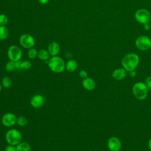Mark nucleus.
I'll return each instance as SVG.
<instances>
[{
	"instance_id": "f257e3e1",
	"label": "nucleus",
	"mask_w": 151,
	"mask_h": 151,
	"mask_svg": "<svg viewBox=\"0 0 151 151\" xmlns=\"http://www.w3.org/2000/svg\"><path fill=\"white\" fill-rule=\"evenodd\" d=\"M139 63V57L133 52L126 54L122 60V65L127 71H130L137 67Z\"/></svg>"
},
{
	"instance_id": "f03ea898",
	"label": "nucleus",
	"mask_w": 151,
	"mask_h": 151,
	"mask_svg": "<svg viewBox=\"0 0 151 151\" xmlns=\"http://www.w3.org/2000/svg\"><path fill=\"white\" fill-rule=\"evenodd\" d=\"M47 64L50 69L55 73H62L65 69V63L64 60L57 55L50 58Z\"/></svg>"
},
{
	"instance_id": "7ed1b4c3",
	"label": "nucleus",
	"mask_w": 151,
	"mask_h": 151,
	"mask_svg": "<svg viewBox=\"0 0 151 151\" xmlns=\"http://www.w3.org/2000/svg\"><path fill=\"white\" fill-rule=\"evenodd\" d=\"M132 93L134 96L140 100H145L148 94V87L145 83L137 82L132 87Z\"/></svg>"
},
{
	"instance_id": "20e7f679",
	"label": "nucleus",
	"mask_w": 151,
	"mask_h": 151,
	"mask_svg": "<svg viewBox=\"0 0 151 151\" xmlns=\"http://www.w3.org/2000/svg\"><path fill=\"white\" fill-rule=\"evenodd\" d=\"M5 140L9 145H17L22 140V134L19 131L15 129L9 130L5 134Z\"/></svg>"
},
{
	"instance_id": "39448f33",
	"label": "nucleus",
	"mask_w": 151,
	"mask_h": 151,
	"mask_svg": "<svg viewBox=\"0 0 151 151\" xmlns=\"http://www.w3.org/2000/svg\"><path fill=\"white\" fill-rule=\"evenodd\" d=\"M7 55L10 61L17 62L21 60L22 56V52L18 46L12 45L9 47Z\"/></svg>"
},
{
	"instance_id": "423d86ee",
	"label": "nucleus",
	"mask_w": 151,
	"mask_h": 151,
	"mask_svg": "<svg viewBox=\"0 0 151 151\" xmlns=\"http://www.w3.org/2000/svg\"><path fill=\"white\" fill-rule=\"evenodd\" d=\"M136 20L142 24L149 23L150 21L151 15L149 11L146 9H139L134 14Z\"/></svg>"
},
{
	"instance_id": "0eeeda50",
	"label": "nucleus",
	"mask_w": 151,
	"mask_h": 151,
	"mask_svg": "<svg viewBox=\"0 0 151 151\" xmlns=\"http://www.w3.org/2000/svg\"><path fill=\"white\" fill-rule=\"evenodd\" d=\"M135 45L140 51L147 50L151 47V39L145 35L140 36L136 40Z\"/></svg>"
},
{
	"instance_id": "6e6552de",
	"label": "nucleus",
	"mask_w": 151,
	"mask_h": 151,
	"mask_svg": "<svg viewBox=\"0 0 151 151\" xmlns=\"http://www.w3.org/2000/svg\"><path fill=\"white\" fill-rule=\"evenodd\" d=\"M19 41L21 45L24 48H27V49H29L31 48H32L35 44V41L34 38L29 34H22L19 37Z\"/></svg>"
},
{
	"instance_id": "1a4fd4ad",
	"label": "nucleus",
	"mask_w": 151,
	"mask_h": 151,
	"mask_svg": "<svg viewBox=\"0 0 151 151\" xmlns=\"http://www.w3.org/2000/svg\"><path fill=\"white\" fill-rule=\"evenodd\" d=\"M16 116L12 113H6L3 115L1 122L2 124L5 127H12L15 123H17Z\"/></svg>"
},
{
	"instance_id": "9d476101",
	"label": "nucleus",
	"mask_w": 151,
	"mask_h": 151,
	"mask_svg": "<svg viewBox=\"0 0 151 151\" xmlns=\"http://www.w3.org/2000/svg\"><path fill=\"white\" fill-rule=\"evenodd\" d=\"M107 147L110 151H119L122 148V142L118 137L113 136L108 140Z\"/></svg>"
},
{
	"instance_id": "9b49d317",
	"label": "nucleus",
	"mask_w": 151,
	"mask_h": 151,
	"mask_svg": "<svg viewBox=\"0 0 151 151\" xmlns=\"http://www.w3.org/2000/svg\"><path fill=\"white\" fill-rule=\"evenodd\" d=\"M45 103V98L41 94L34 95L30 100L31 105L35 109H39Z\"/></svg>"
},
{
	"instance_id": "f8f14e48",
	"label": "nucleus",
	"mask_w": 151,
	"mask_h": 151,
	"mask_svg": "<svg viewBox=\"0 0 151 151\" xmlns=\"http://www.w3.org/2000/svg\"><path fill=\"white\" fill-rule=\"evenodd\" d=\"M127 76V71L124 68L115 69L111 74V77L116 80H122Z\"/></svg>"
},
{
	"instance_id": "ddd939ff",
	"label": "nucleus",
	"mask_w": 151,
	"mask_h": 151,
	"mask_svg": "<svg viewBox=\"0 0 151 151\" xmlns=\"http://www.w3.org/2000/svg\"><path fill=\"white\" fill-rule=\"evenodd\" d=\"M83 87L88 91H92L95 89L96 87V81L90 77H87L83 79L82 81Z\"/></svg>"
},
{
	"instance_id": "4468645a",
	"label": "nucleus",
	"mask_w": 151,
	"mask_h": 151,
	"mask_svg": "<svg viewBox=\"0 0 151 151\" xmlns=\"http://www.w3.org/2000/svg\"><path fill=\"white\" fill-rule=\"evenodd\" d=\"M48 51L52 56L57 55L60 51V45L55 41L51 42L48 46Z\"/></svg>"
},
{
	"instance_id": "2eb2a0df",
	"label": "nucleus",
	"mask_w": 151,
	"mask_h": 151,
	"mask_svg": "<svg viewBox=\"0 0 151 151\" xmlns=\"http://www.w3.org/2000/svg\"><path fill=\"white\" fill-rule=\"evenodd\" d=\"M77 68V63L75 60H69L65 63V69L69 72H74Z\"/></svg>"
},
{
	"instance_id": "dca6fc26",
	"label": "nucleus",
	"mask_w": 151,
	"mask_h": 151,
	"mask_svg": "<svg viewBox=\"0 0 151 151\" xmlns=\"http://www.w3.org/2000/svg\"><path fill=\"white\" fill-rule=\"evenodd\" d=\"M31 146L26 142H21L16 145V151H30Z\"/></svg>"
},
{
	"instance_id": "f3484780",
	"label": "nucleus",
	"mask_w": 151,
	"mask_h": 151,
	"mask_svg": "<svg viewBox=\"0 0 151 151\" xmlns=\"http://www.w3.org/2000/svg\"><path fill=\"white\" fill-rule=\"evenodd\" d=\"M50 55L48 50L41 49L38 51V57L42 61H48L50 59Z\"/></svg>"
},
{
	"instance_id": "a211bd4d",
	"label": "nucleus",
	"mask_w": 151,
	"mask_h": 151,
	"mask_svg": "<svg viewBox=\"0 0 151 151\" xmlns=\"http://www.w3.org/2000/svg\"><path fill=\"white\" fill-rule=\"evenodd\" d=\"M9 35V30L5 26H0V40H5Z\"/></svg>"
},
{
	"instance_id": "6ab92c4d",
	"label": "nucleus",
	"mask_w": 151,
	"mask_h": 151,
	"mask_svg": "<svg viewBox=\"0 0 151 151\" xmlns=\"http://www.w3.org/2000/svg\"><path fill=\"white\" fill-rule=\"evenodd\" d=\"M1 84L4 87L6 88H9L12 86V80L10 77L5 76L2 78Z\"/></svg>"
},
{
	"instance_id": "aec40b11",
	"label": "nucleus",
	"mask_w": 151,
	"mask_h": 151,
	"mask_svg": "<svg viewBox=\"0 0 151 151\" xmlns=\"http://www.w3.org/2000/svg\"><path fill=\"white\" fill-rule=\"evenodd\" d=\"M5 70L8 72H11V71H14L15 69H16L15 62L12 61H8L5 64Z\"/></svg>"
},
{
	"instance_id": "412c9836",
	"label": "nucleus",
	"mask_w": 151,
	"mask_h": 151,
	"mask_svg": "<svg viewBox=\"0 0 151 151\" xmlns=\"http://www.w3.org/2000/svg\"><path fill=\"white\" fill-rule=\"evenodd\" d=\"M28 57L29 59L33 60L38 57V51L34 48H31L28 51Z\"/></svg>"
},
{
	"instance_id": "4be33fe9",
	"label": "nucleus",
	"mask_w": 151,
	"mask_h": 151,
	"mask_svg": "<svg viewBox=\"0 0 151 151\" xmlns=\"http://www.w3.org/2000/svg\"><path fill=\"white\" fill-rule=\"evenodd\" d=\"M17 123L19 126H25L28 123L27 119L24 116H19L17 119Z\"/></svg>"
},
{
	"instance_id": "5701e85b",
	"label": "nucleus",
	"mask_w": 151,
	"mask_h": 151,
	"mask_svg": "<svg viewBox=\"0 0 151 151\" xmlns=\"http://www.w3.org/2000/svg\"><path fill=\"white\" fill-rule=\"evenodd\" d=\"M31 67V63L28 60H24L21 61V69L28 70Z\"/></svg>"
},
{
	"instance_id": "b1692460",
	"label": "nucleus",
	"mask_w": 151,
	"mask_h": 151,
	"mask_svg": "<svg viewBox=\"0 0 151 151\" xmlns=\"http://www.w3.org/2000/svg\"><path fill=\"white\" fill-rule=\"evenodd\" d=\"M8 22V17L5 14H0V26H5Z\"/></svg>"
},
{
	"instance_id": "393cba45",
	"label": "nucleus",
	"mask_w": 151,
	"mask_h": 151,
	"mask_svg": "<svg viewBox=\"0 0 151 151\" xmlns=\"http://www.w3.org/2000/svg\"><path fill=\"white\" fill-rule=\"evenodd\" d=\"M5 151H16V146L12 145H8L5 148Z\"/></svg>"
},
{
	"instance_id": "a878e982",
	"label": "nucleus",
	"mask_w": 151,
	"mask_h": 151,
	"mask_svg": "<svg viewBox=\"0 0 151 151\" xmlns=\"http://www.w3.org/2000/svg\"><path fill=\"white\" fill-rule=\"evenodd\" d=\"M145 83L148 87V88H151V76H149L147 77H146L145 81Z\"/></svg>"
},
{
	"instance_id": "bb28decb",
	"label": "nucleus",
	"mask_w": 151,
	"mask_h": 151,
	"mask_svg": "<svg viewBox=\"0 0 151 151\" xmlns=\"http://www.w3.org/2000/svg\"><path fill=\"white\" fill-rule=\"evenodd\" d=\"M79 76L80 77L83 78V79H84L86 78H87L88 77V75H87V73L86 71L85 70H81L80 72H79Z\"/></svg>"
},
{
	"instance_id": "cd10ccee",
	"label": "nucleus",
	"mask_w": 151,
	"mask_h": 151,
	"mask_svg": "<svg viewBox=\"0 0 151 151\" xmlns=\"http://www.w3.org/2000/svg\"><path fill=\"white\" fill-rule=\"evenodd\" d=\"M129 76L132 78H133V77H135L136 76V71H135V70H132V71H129Z\"/></svg>"
},
{
	"instance_id": "c85d7f7f",
	"label": "nucleus",
	"mask_w": 151,
	"mask_h": 151,
	"mask_svg": "<svg viewBox=\"0 0 151 151\" xmlns=\"http://www.w3.org/2000/svg\"><path fill=\"white\" fill-rule=\"evenodd\" d=\"M21 60L15 62V66H16V69L21 70Z\"/></svg>"
},
{
	"instance_id": "c756f323",
	"label": "nucleus",
	"mask_w": 151,
	"mask_h": 151,
	"mask_svg": "<svg viewBox=\"0 0 151 151\" xmlns=\"http://www.w3.org/2000/svg\"><path fill=\"white\" fill-rule=\"evenodd\" d=\"M144 28L145 30L146 31H148L150 29V25L149 23H147V24H144Z\"/></svg>"
},
{
	"instance_id": "7c9ffc66",
	"label": "nucleus",
	"mask_w": 151,
	"mask_h": 151,
	"mask_svg": "<svg viewBox=\"0 0 151 151\" xmlns=\"http://www.w3.org/2000/svg\"><path fill=\"white\" fill-rule=\"evenodd\" d=\"M38 1L40 4L43 5V4H47L49 1V0H38Z\"/></svg>"
},
{
	"instance_id": "2f4dec72",
	"label": "nucleus",
	"mask_w": 151,
	"mask_h": 151,
	"mask_svg": "<svg viewBox=\"0 0 151 151\" xmlns=\"http://www.w3.org/2000/svg\"><path fill=\"white\" fill-rule=\"evenodd\" d=\"M148 147L149 149L150 150H151V137L149 139V141H148Z\"/></svg>"
},
{
	"instance_id": "473e14b6",
	"label": "nucleus",
	"mask_w": 151,
	"mask_h": 151,
	"mask_svg": "<svg viewBox=\"0 0 151 151\" xmlns=\"http://www.w3.org/2000/svg\"><path fill=\"white\" fill-rule=\"evenodd\" d=\"M1 89H2V84L0 83V92L1 91Z\"/></svg>"
},
{
	"instance_id": "72a5a7b5",
	"label": "nucleus",
	"mask_w": 151,
	"mask_h": 151,
	"mask_svg": "<svg viewBox=\"0 0 151 151\" xmlns=\"http://www.w3.org/2000/svg\"><path fill=\"white\" fill-rule=\"evenodd\" d=\"M150 39H151V34H150Z\"/></svg>"
},
{
	"instance_id": "f704fd0d",
	"label": "nucleus",
	"mask_w": 151,
	"mask_h": 151,
	"mask_svg": "<svg viewBox=\"0 0 151 151\" xmlns=\"http://www.w3.org/2000/svg\"><path fill=\"white\" fill-rule=\"evenodd\" d=\"M150 21H151V17H150Z\"/></svg>"
},
{
	"instance_id": "c9c22d12",
	"label": "nucleus",
	"mask_w": 151,
	"mask_h": 151,
	"mask_svg": "<svg viewBox=\"0 0 151 151\" xmlns=\"http://www.w3.org/2000/svg\"><path fill=\"white\" fill-rule=\"evenodd\" d=\"M150 48H151V47H150Z\"/></svg>"
},
{
	"instance_id": "e433bc0d",
	"label": "nucleus",
	"mask_w": 151,
	"mask_h": 151,
	"mask_svg": "<svg viewBox=\"0 0 151 151\" xmlns=\"http://www.w3.org/2000/svg\"></svg>"
}]
</instances>
